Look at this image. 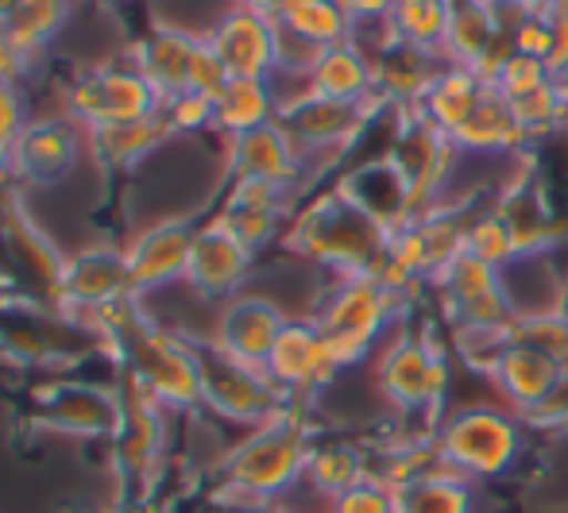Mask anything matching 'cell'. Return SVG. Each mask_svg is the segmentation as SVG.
I'll list each match as a JSON object with an SVG mask.
<instances>
[{"label":"cell","mask_w":568,"mask_h":513,"mask_svg":"<svg viewBox=\"0 0 568 513\" xmlns=\"http://www.w3.org/2000/svg\"><path fill=\"white\" fill-rule=\"evenodd\" d=\"M54 298L62 306L85 312L135 298L132 283H128L124 247H90V252H78L74 259H67L59 283H54Z\"/></svg>","instance_id":"15"},{"label":"cell","mask_w":568,"mask_h":513,"mask_svg":"<svg viewBox=\"0 0 568 513\" xmlns=\"http://www.w3.org/2000/svg\"><path fill=\"white\" fill-rule=\"evenodd\" d=\"M263 371L271 375V382H275L286 398L302 402V398L333 387V382L341 379L344 363L337 359V351H333V343L325 340V332L317 328L314 317H306V320L291 317L283 332H278Z\"/></svg>","instance_id":"9"},{"label":"cell","mask_w":568,"mask_h":513,"mask_svg":"<svg viewBox=\"0 0 568 513\" xmlns=\"http://www.w3.org/2000/svg\"><path fill=\"white\" fill-rule=\"evenodd\" d=\"M120 432L113 437V455L128 475H148V468L159 460L163 448V406L159 398L135 379L132 371H124L120 382Z\"/></svg>","instance_id":"17"},{"label":"cell","mask_w":568,"mask_h":513,"mask_svg":"<svg viewBox=\"0 0 568 513\" xmlns=\"http://www.w3.org/2000/svg\"><path fill=\"white\" fill-rule=\"evenodd\" d=\"M163 116L171 120L174 135L205 132V127H213V101L202 98V93H179V98L163 104Z\"/></svg>","instance_id":"35"},{"label":"cell","mask_w":568,"mask_h":513,"mask_svg":"<svg viewBox=\"0 0 568 513\" xmlns=\"http://www.w3.org/2000/svg\"><path fill=\"white\" fill-rule=\"evenodd\" d=\"M317 444V432L310 424L302 402H291L267 424H255L244 440L221 463V483L236 502L271 510L278 506L286 491L306 479L310 452Z\"/></svg>","instance_id":"1"},{"label":"cell","mask_w":568,"mask_h":513,"mask_svg":"<svg viewBox=\"0 0 568 513\" xmlns=\"http://www.w3.org/2000/svg\"><path fill=\"white\" fill-rule=\"evenodd\" d=\"M367 475H375V471L359 448L344 444V440H317L314 452H310L306 479H302V483H310L325 502H329Z\"/></svg>","instance_id":"29"},{"label":"cell","mask_w":568,"mask_h":513,"mask_svg":"<svg viewBox=\"0 0 568 513\" xmlns=\"http://www.w3.org/2000/svg\"><path fill=\"white\" fill-rule=\"evenodd\" d=\"M484 375L491 379L499 402L507 406V410H515L526 424H530L538 413H546L568 382L565 367L526 340L503 343V348L484 363Z\"/></svg>","instance_id":"8"},{"label":"cell","mask_w":568,"mask_h":513,"mask_svg":"<svg viewBox=\"0 0 568 513\" xmlns=\"http://www.w3.org/2000/svg\"><path fill=\"white\" fill-rule=\"evenodd\" d=\"M549 78H554V70H549L541 59H530V54L510 51V54H503L499 66H495V74L487 78V82H491L507 101H518V98H526V93L541 90Z\"/></svg>","instance_id":"32"},{"label":"cell","mask_w":568,"mask_h":513,"mask_svg":"<svg viewBox=\"0 0 568 513\" xmlns=\"http://www.w3.org/2000/svg\"><path fill=\"white\" fill-rule=\"evenodd\" d=\"M487 78L479 74V70L471 66H460V62H442L434 74V82H429L426 98L418 101V116L426 120V124H434L437 132H445L453 140L456 132L464 127V120L476 112V104L484 101L487 93Z\"/></svg>","instance_id":"22"},{"label":"cell","mask_w":568,"mask_h":513,"mask_svg":"<svg viewBox=\"0 0 568 513\" xmlns=\"http://www.w3.org/2000/svg\"><path fill=\"white\" fill-rule=\"evenodd\" d=\"M205 43L229 70V78H260L271 82L278 74V20L232 4L210 28Z\"/></svg>","instance_id":"12"},{"label":"cell","mask_w":568,"mask_h":513,"mask_svg":"<svg viewBox=\"0 0 568 513\" xmlns=\"http://www.w3.org/2000/svg\"><path fill=\"white\" fill-rule=\"evenodd\" d=\"M403 317L406 294H395L375 275H341L314 312L317 328L333 343L344 371L379 351V343Z\"/></svg>","instance_id":"4"},{"label":"cell","mask_w":568,"mask_h":513,"mask_svg":"<svg viewBox=\"0 0 568 513\" xmlns=\"http://www.w3.org/2000/svg\"><path fill=\"white\" fill-rule=\"evenodd\" d=\"M286 312L267 298H255V294H236L232 301H225L217 317V332H213V343H217L225 356L240 359L247 367H263L275 348L278 332L286 328Z\"/></svg>","instance_id":"16"},{"label":"cell","mask_w":568,"mask_h":513,"mask_svg":"<svg viewBox=\"0 0 568 513\" xmlns=\"http://www.w3.org/2000/svg\"><path fill=\"white\" fill-rule=\"evenodd\" d=\"M329 513H398L395 486L379 475H367L337 499H329Z\"/></svg>","instance_id":"33"},{"label":"cell","mask_w":568,"mask_h":513,"mask_svg":"<svg viewBox=\"0 0 568 513\" xmlns=\"http://www.w3.org/2000/svg\"><path fill=\"white\" fill-rule=\"evenodd\" d=\"M526 429L515 410L503 402H468L456 406L437 424V460L442 468L456 471L468 483H484V479L507 475L518 463L526 448Z\"/></svg>","instance_id":"3"},{"label":"cell","mask_w":568,"mask_h":513,"mask_svg":"<svg viewBox=\"0 0 568 513\" xmlns=\"http://www.w3.org/2000/svg\"><path fill=\"white\" fill-rule=\"evenodd\" d=\"M286 247L314 263H325L337 275H372L387 252V232L364 216L337 189L314 197L286 220Z\"/></svg>","instance_id":"2"},{"label":"cell","mask_w":568,"mask_h":513,"mask_svg":"<svg viewBox=\"0 0 568 513\" xmlns=\"http://www.w3.org/2000/svg\"><path fill=\"white\" fill-rule=\"evenodd\" d=\"M166 140H174V127L163 112L143 120H128V124L98 127L90 132V151L105 171H128V166L143 163L151 151H159Z\"/></svg>","instance_id":"25"},{"label":"cell","mask_w":568,"mask_h":513,"mask_svg":"<svg viewBox=\"0 0 568 513\" xmlns=\"http://www.w3.org/2000/svg\"><path fill=\"white\" fill-rule=\"evenodd\" d=\"M278 28L310 43L314 51L341 47L356 35V20L344 12L341 0H291L286 12L278 16Z\"/></svg>","instance_id":"28"},{"label":"cell","mask_w":568,"mask_h":513,"mask_svg":"<svg viewBox=\"0 0 568 513\" xmlns=\"http://www.w3.org/2000/svg\"><path fill=\"white\" fill-rule=\"evenodd\" d=\"M28 54L12 43L4 28H0V85H20V78L28 74Z\"/></svg>","instance_id":"37"},{"label":"cell","mask_w":568,"mask_h":513,"mask_svg":"<svg viewBox=\"0 0 568 513\" xmlns=\"http://www.w3.org/2000/svg\"><path fill=\"white\" fill-rule=\"evenodd\" d=\"M341 4L356 23H375V20H387L395 0H341Z\"/></svg>","instance_id":"38"},{"label":"cell","mask_w":568,"mask_h":513,"mask_svg":"<svg viewBox=\"0 0 568 513\" xmlns=\"http://www.w3.org/2000/svg\"><path fill=\"white\" fill-rule=\"evenodd\" d=\"M20 4H23V0H0V28H8V20H12Z\"/></svg>","instance_id":"41"},{"label":"cell","mask_w":568,"mask_h":513,"mask_svg":"<svg viewBox=\"0 0 568 513\" xmlns=\"http://www.w3.org/2000/svg\"><path fill=\"white\" fill-rule=\"evenodd\" d=\"M395 502L398 513H471L476 510V491L456 471L434 468L426 475L398 483Z\"/></svg>","instance_id":"27"},{"label":"cell","mask_w":568,"mask_h":513,"mask_svg":"<svg viewBox=\"0 0 568 513\" xmlns=\"http://www.w3.org/2000/svg\"><path fill=\"white\" fill-rule=\"evenodd\" d=\"M464 252L476 259L491 263L495 270H507L518 259V236L510 216L499 205L484 208V213H468V232H464Z\"/></svg>","instance_id":"30"},{"label":"cell","mask_w":568,"mask_h":513,"mask_svg":"<svg viewBox=\"0 0 568 513\" xmlns=\"http://www.w3.org/2000/svg\"><path fill=\"white\" fill-rule=\"evenodd\" d=\"M39 424L67 437H105L120 432V394L82 382H62L39 398Z\"/></svg>","instance_id":"18"},{"label":"cell","mask_w":568,"mask_h":513,"mask_svg":"<svg viewBox=\"0 0 568 513\" xmlns=\"http://www.w3.org/2000/svg\"><path fill=\"white\" fill-rule=\"evenodd\" d=\"M163 104L166 101L159 98L155 85L135 70L132 59L82 70L67 90V116L74 120V124H82L85 132L155 116V112H163Z\"/></svg>","instance_id":"6"},{"label":"cell","mask_w":568,"mask_h":513,"mask_svg":"<svg viewBox=\"0 0 568 513\" xmlns=\"http://www.w3.org/2000/svg\"><path fill=\"white\" fill-rule=\"evenodd\" d=\"M194 224L190 220H163L143 228L135 239H128L124 247V267L132 294H159L166 286L186 278L190 247H194Z\"/></svg>","instance_id":"13"},{"label":"cell","mask_w":568,"mask_h":513,"mask_svg":"<svg viewBox=\"0 0 568 513\" xmlns=\"http://www.w3.org/2000/svg\"><path fill=\"white\" fill-rule=\"evenodd\" d=\"M453 143L460 147V155H518L530 140L518 127L507 98L495 85H487L484 101L464 120V127L453 135Z\"/></svg>","instance_id":"23"},{"label":"cell","mask_w":568,"mask_h":513,"mask_svg":"<svg viewBox=\"0 0 568 513\" xmlns=\"http://www.w3.org/2000/svg\"><path fill=\"white\" fill-rule=\"evenodd\" d=\"M113 340L124 351V371H132L159 398L163 410L202 406V375H197L194 343L163 332L143 317H135Z\"/></svg>","instance_id":"5"},{"label":"cell","mask_w":568,"mask_h":513,"mask_svg":"<svg viewBox=\"0 0 568 513\" xmlns=\"http://www.w3.org/2000/svg\"><path fill=\"white\" fill-rule=\"evenodd\" d=\"M194 356L197 375H202V406H210L213 413L229 417V421L255 429V424H267L271 417H278L294 402L271 382L263 367L240 363V359L225 356L213 340L194 343Z\"/></svg>","instance_id":"7"},{"label":"cell","mask_w":568,"mask_h":513,"mask_svg":"<svg viewBox=\"0 0 568 513\" xmlns=\"http://www.w3.org/2000/svg\"><path fill=\"white\" fill-rule=\"evenodd\" d=\"M70 4H74V0H23L4 31L12 35V43L20 47L28 59H36V54L67 28Z\"/></svg>","instance_id":"31"},{"label":"cell","mask_w":568,"mask_h":513,"mask_svg":"<svg viewBox=\"0 0 568 513\" xmlns=\"http://www.w3.org/2000/svg\"><path fill=\"white\" fill-rule=\"evenodd\" d=\"M510 51L530 54V59L549 62L554 51V8H530L510 28Z\"/></svg>","instance_id":"34"},{"label":"cell","mask_w":568,"mask_h":513,"mask_svg":"<svg viewBox=\"0 0 568 513\" xmlns=\"http://www.w3.org/2000/svg\"><path fill=\"white\" fill-rule=\"evenodd\" d=\"M278 120V93L275 82H260V78H229L225 90L213 98V132L240 140V135L255 132L263 124Z\"/></svg>","instance_id":"24"},{"label":"cell","mask_w":568,"mask_h":513,"mask_svg":"<svg viewBox=\"0 0 568 513\" xmlns=\"http://www.w3.org/2000/svg\"><path fill=\"white\" fill-rule=\"evenodd\" d=\"M202 35H190L179 28H155L132 47V62L143 78L159 90V98L171 101L179 93H190V66Z\"/></svg>","instance_id":"21"},{"label":"cell","mask_w":568,"mask_h":513,"mask_svg":"<svg viewBox=\"0 0 568 513\" xmlns=\"http://www.w3.org/2000/svg\"><path fill=\"white\" fill-rule=\"evenodd\" d=\"M236 4L247 8V12L267 16V20H278V16L286 12V4H291V0H236Z\"/></svg>","instance_id":"39"},{"label":"cell","mask_w":568,"mask_h":513,"mask_svg":"<svg viewBox=\"0 0 568 513\" xmlns=\"http://www.w3.org/2000/svg\"><path fill=\"white\" fill-rule=\"evenodd\" d=\"M302 90L325 101H372L379 98V70H375L372 54L356 39H348V43L325 47L317 54L314 66L302 78Z\"/></svg>","instance_id":"20"},{"label":"cell","mask_w":568,"mask_h":513,"mask_svg":"<svg viewBox=\"0 0 568 513\" xmlns=\"http://www.w3.org/2000/svg\"><path fill=\"white\" fill-rule=\"evenodd\" d=\"M28 127V101L20 85H0V147L12 151L20 132Z\"/></svg>","instance_id":"36"},{"label":"cell","mask_w":568,"mask_h":513,"mask_svg":"<svg viewBox=\"0 0 568 513\" xmlns=\"http://www.w3.org/2000/svg\"><path fill=\"white\" fill-rule=\"evenodd\" d=\"M383 98L372 101H325L314 93H294L278 104V124L286 127L294 143H298L302 155H314V151H333L348 147L367 124L379 112Z\"/></svg>","instance_id":"10"},{"label":"cell","mask_w":568,"mask_h":513,"mask_svg":"<svg viewBox=\"0 0 568 513\" xmlns=\"http://www.w3.org/2000/svg\"><path fill=\"white\" fill-rule=\"evenodd\" d=\"M85 147H90V132L70 116L28 120V127H23L12 147V178L8 182L36 189L54 186V182H62L74 171Z\"/></svg>","instance_id":"11"},{"label":"cell","mask_w":568,"mask_h":513,"mask_svg":"<svg viewBox=\"0 0 568 513\" xmlns=\"http://www.w3.org/2000/svg\"><path fill=\"white\" fill-rule=\"evenodd\" d=\"M229 163L232 178L275 182L283 189H294L302 182V174H306V155H302L298 143L286 135V127L278 120L240 135V140H229Z\"/></svg>","instance_id":"19"},{"label":"cell","mask_w":568,"mask_h":513,"mask_svg":"<svg viewBox=\"0 0 568 513\" xmlns=\"http://www.w3.org/2000/svg\"><path fill=\"white\" fill-rule=\"evenodd\" d=\"M116 513H163V510H159L151 499H132V502H124Z\"/></svg>","instance_id":"40"},{"label":"cell","mask_w":568,"mask_h":513,"mask_svg":"<svg viewBox=\"0 0 568 513\" xmlns=\"http://www.w3.org/2000/svg\"><path fill=\"white\" fill-rule=\"evenodd\" d=\"M255 252H247L225 224L213 216L210 224L194 232V247H190L186 278L182 283L205 301H232L244 286L247 270H252Z\"/></svg>","instance_id":"14"},{"label":"cell","mask_w":568,"mask_h":513,"mask_svg":"<svg viewBox=\"0 0 568 513\" xmlns=\"http://www.w3.org/2000/svg\"><path fill=\"white\" fill-rule=\"evenodd\" d=\"M271 513H298V510H286V506H271Z\"/></svg>","instance_id":"43"},{"label":"cell","mask_w":568,"mask_h":513,"mask_svg":"<svg viewBox=\"0 0 568 513\" xmlns=\"http://www.w3.org/2000/svg\"><path fill=\"white\" fill-rule=\"evenodd\" d=\"M8 178H12V151L0 147V186H4Z\"/></svg>","instance_id":"42"},{"label":"cell","mask_w":568,"mask_h":513,"mask_svg":"<svg viewBox=\"0 0 568 513\" xmlns=\"http://www.w3.org/2000/svg\"><path fill=\"white\" fill-rule=\"evenodd\" d=\"M456 16V0H395L387 23L395 31L398 47H410L429 59H445L449 28Z\"/></svg>","instance_id":"26"}]
</instances>
